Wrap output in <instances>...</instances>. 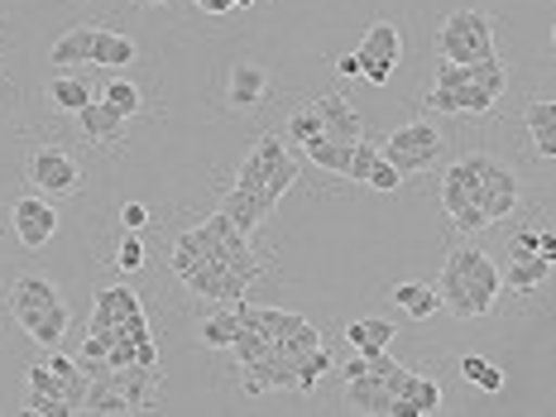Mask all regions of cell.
<instances>
[{"label": "cell", "instance_id": "836d02e7", "mask_svg": "<svg viewBox=\"0 0 556 417\" xmlns=\"http://www.w3.org/2000/svg\"><path fill=\"white\" fill-rule=\"evenodd\" d=\"M365 182H369V188H379V192H393V188H399V182H403V173L393 168L384 154H379V159H375V168H369V178H365Z\"/></svg>", "mask_w": 556, "mask_h": 417}, {"label": "cell", "instance_id": "ab89813d", "mask_svg": "<svg viewBox=\"0 0 556 417\" xmlns=\"http://www.w3.org/2000/svg\"><path fill=\"white\" fill-rule=\"evenodd\" d=\"M197 10H206V15H230L236 10V0H192Z\"/></svg>", "mask_w": 556, "mask_h": 417}, {"label": "cell", "instance_id": "cb8c5ba5", "mask_svg": "<svg viewBox=\"0 0 556 417\" xmlns=\"http://www.w3.org/2000/svg\"><path fill=\"white\" fill-rule=\"evenodd\" d=\"M135 58H139L135 39H125V34H115V29L97 34V53H91V63H97V67H130Z\"/></svg>", "mask_w": 556, "mask_h": 417}, {"label": "cell", "instance_id": "4fadbf2b", "mask_svg": "<svg viewBox=\"0 0 556 417\" xmlns=\"http://www.w3.org/2000/svg\"><path fill=\"white\" fill-rule=\"evenodd\" d=\"M264 91H269V73H264V67H254V63H236V67H230V83H226V101H230V106H240V111L260 106Z\"/></svg>", "mask_w": 556, "mask_h": 417}, {"label": "cell", "instance_id": "6da1fadb", "mask_svg": "<svg viewBox=\"0 0 556 417\" xmlns=\"http://www.w3.org/2000/svg\"><path fill=\"white\" fill-rule=\"evenodd\" d=\"M437 293H442V307L460 321H475L484 312H494L504 293V274L494 269V260L475 245H456L442 264V278H437Z\"/></svg>", "mask_w": 556, "mask_h": 417}, {"label": "cell", "instance_id": "1f68e13d", "mask_svg": "<svg viewBox=\"0 0 556 417\" xmlns=\"http://www.w3.org/2000/svg\"><path fill=\"white\" fill-rule=\"evenodd\" d=\"M375 159H379V144H369V139H355V154H351V168H345V178L365 182L369 168H375Z\"/></svg>", "mask_w": 556, "mask_h": 417}, {"label": "cell", "instance_id": "8d00e7d4", "mask_svg": "<svg viewBox=\"0 0 556 417\" xmlns=\"http://www.w3.org/2000/svg\"><path fill=\"white\" fill-rule=\"evenodd\" d=\"M518 254H538V230H514V240H508V260H518Z\"/></svg>", "mask_w": 556, "mask_h": 417}, {"label": "cell", "instance_id": "d6986e66", "mask_svg": "<svg viewBox=\"0 0 556 417\" xmlns=\"http://www.w3.org/2000/svg\"><path fill=\"white\" fill-rule=\"evenodd\" d=\"M77 121H83V135L97 139V144H111V139L125 135V115L111 106V101H87L83 111H77Z\"/></svg>", "mask_w": 556, "mask_h": 417}, {"label": "cell", "instance_id": "d590c367", "mask_svg": "<svg viewBox=\"0 0 556 417\" xmlns=\"http://www.w3.org/2000/svg\"><path fill=\"white\" fill-rule=\"evenodd\" d=\"M361 77L365 83H375V87H384L393 77V63H384V58H361Z\"/></svg>", "mask_w": 556, "mask_h": 417}, {"label": "cell", "instance_id": "ee69618b", "mask_svg": "<svg viewBox=\"0 0 556 417\" xmlns=\"http://www.w3.org/2000/svg\"><path fill=\"white\" fill-rule=\"evenodd\" d=\"M552 43H556V25H552Z\"/></svg>", "mask_w": 556, "mask_h": 417}, {"label": "cell", "instance_id": "60d3db41", "mask_svg": "<svg viewBox=\"0 0 556 417\" xmlns=\"http://www.w3.org/2000/svg\"><path fill=\"white\" fill-rule=\"evenodd\" d=\"M336 73L361 77V53H341V58H336Z\"/></svg>", "mask_w": 556, "mask_h": 417}, {"label": "cell", "instance_id": "4dcf8cb0", "mask_svg": "<svg viewBox=\"0 0 556 417\" xmlns=\"http://www.w3.org/2000/svg\"><path fill=\"white\" fill-rule=\"evenodd\" d=\"M101 101H111L115 111L130 121V115H139V106H144V97H139V87H130V83H111L106 91H101Z\"/></svg>", "mask_w": 556, "mask_h": 417}, {"label": "cell", "instance_id": "7402d4cb", "mask_svg": "<svg viewBox=\"0 0 556 417\" xmlns=\"http://www.w3.org/2000/svg\"><path fill=\"white\" fill-rule=\"evenodd\" d=\"M547 274H552V264L542 254H518V260H508L504 283H508V293H538L547 283Z\"/></svg>", "mask_w": 556, "mask_h": 417}, {"label": "cell", "instance_id": "8fae6325", "mask_svg": "<svg viewBox=\"0 0 556 417\" xmlns=\"http://www.w3.org/2000/svg\"><path fill=\"white\" fill-rule=\"evenodd\" d=\"M139 312H144V307H139V298L130 293V288H101L87 331H111V327H121V321L139 317Z\"/></svg>", "mask_w": 556, "mask_h": 417}, {"label": "cell", "instance_id": "d6a6232c", "mask_svg": "<svg viewBox=\"0 0 556 417\" xmlns=\"http://www.w3.org/2000/svg\"><path fill=\"white\" fill-rule=\"evenodd\" d=\"M25 413H34V417H73V408H67L63 399H49V393H34V389L25 399Z\"/></svg>", "mask_w": 556, "mask_h": 417}, {"label": "cell", "instance_id": "9a60e30c", "mask_svg": "<svg viewBox=\"0 0 556 417\" xmlns=\"http://www.w3.org/2000/svg\"><path fill=\"white\" fill-rule=\"evenodd\" d=\"M97 34L101 25H73L63 34V39L49 49V63L53 67H77V63H91V53H97Z\"/></svg>", "mask_w": 556, "mask_h": 417}, {"label": "cell", "instance_id": "9c48e42d", "mask_svg": "<svg viewBox=\"0 0 556 417\" xmlns=\"http://www.w3.org/2000/svg\"><path fill=\"white\" fill-rule=\"evenodd\" d=\"M494 101L500 97H494L490 87H475V83H456V87L432 83V91H427V106L442 115H484Z\"/></svg>", "mask_w": 556, "mask_h": 417}, {"label": "cell", "instance_id": "5bb4252c", "mask_svg": "<svg viewBox=\"0 0 556 417\" xmlns=\"http://www.w3.org/2000/svg\"><path fill=\"white\" fill-rule=\"evenodd\" d=\"M523 121H528L532 149H538L542 159H556V97H532Z\"/></svg>", "mask_w": 556, "mask_h": 417}, {"label": "cell", "instance_id": "8992f818", "mask_svg": "<svg viewBox=\"0 0 556 417\" xmlns=\"http://www.w3.org/2000/svg\"><path fill=\"white\" fill-rule=\"evenodd\" d=\"M29 182L39 192L49 197H63V192H77V182H83V168H77V159L67 154V149H39V154L29 159Z\"/></svg>", "mask_w": 556, "mask_h": 417}, {"label": "cell", "instance_id": "603a6c76", "mask_svg": "<svg viewBox=\"0 0 556 417\" xmlns=\"http://www.w3.org/2000/svg\"><path fill=\"white\" fill-rule=\"evenodd\" d=\"M303 154L312 159L317 168H331V173H345L351 168V154H355V144H345V139H331V135H317V139H307L303 144Z\"/></svg>", "mask_w": 556, "mask_h": 417}, {"label": "cell", "instance_id": "e575fe53", "mask_svg": "<svg viewBox=\"0 0 556 417\" xmlns=\"http://www.w3.org/2000/svg\"><path fill=\"white\" fill-rule=\"evenodd\" d=\"M115 264H121V269H139V264H144V245H139L135 230H125L121 250H115Z\"/></svg>", "mask_w": 556, "mask_h": 417}, {"label": "cell", "instance_id": "b9f144b4", "mask_svg": "<svg viewBox=\"0 0 556 417\" xmlns=\"http://www.w3.org/2000/svg\"><path fill=\"white\" fill-rule=\"evenodd\" d=\"M254 5V0H236V10H250Z\"/></svg>", "mask_w": 556, "mask_h": 417}, {"label": "cell", "instance_id": "5b68a950", "mask_svg": "<svg viewBox=\"0 0 556 417\" xmlns=\"http://www.w3.org/2000/svg\"><path fill=\"white\" fill-rule=\"evenodd\" d=\"M442 130H437L432 121H408V125H399L393 135H384V144H379V154L389 159L399 173H422V168H432V159L442 154Z\"/></svg>", "mask_w": 556, "mask_h": 417}, {"label": "cell", "instance_id": "484cf974", "mask_svg": "<svg viewBox=\"0 0 556 417\" xmlns=\"http://www.w3.org/2000/svg\"><path fill=\"white\" fill-rule=\"evenodd\" d=\"M49 101L58 111H73L77 115L87 101H97V97H91V87L83 83V77H53V83H49Z\"/></svg>", "mask_w": 556, "mask_h": 417}, {"label": "cell", "instance_id": "52a82bcc", "mask_svg": "<svg viewBox=\"0 0 556 417\" xmlns=\"http://www.w3.org/2000/svg\"><path fill=\"white\" fill-rule=\"evenodd\" d=\"M10 222H15V236L25 250H43L53 240L58 230V212L49 197H20L15 206H10Z\"/></svg>", "mask_w": 556, "mask_h": 417}, {"label": "cell", "instance_id": "44dd1931", "mask_svg": "<svg viewBox=\"0 0 556 417\" xmlns=\"http://www.w3.org/2000/svg\"><path fill=\"white\" fill-rule=\"evenodd\" d=\"M361 58H384V63L399 67L403 63V39H399V25L393 20H375V25L365 29V39H361V49H355Z\"/></svg>", "mask_w": 556, "mask_h": 417}, {"label": "cell", "instance_id": "74e56055", "mask_svg": "<svg viewBox=\"0 0 556 417\" xmlns=\"http://www.w3.org/2000/svg\"><path fill=\"white\" fill-rule=\"evenodd\" d=\"M144 222H149V206H144V202H125V206H121V226H125V230H139Z\"/></svg>", "mask_w": 556, "mask_h": 417}, {"label": "cell", "instance_id": "ba28073f", "mask_svg": "<svg viewBox=\"0 0 556 417\" xmlns=\"http://www.w3.org/2000/svg\"><path fill=\"white\" fill-rule=\"evenodd\" d=\"M480 178H484V212L490 222H504V216L518 212V173L494 154H480Z\"/></svg>", "mask_w": 556, "mask_h": 417}, {"label": "cell", "instance_id": "83f0119b", "mask_svg": "<svg viewBox=\"0 0 556 417\" xmlns=\"http://www.w3.org/2000/svg\"><path fill=\"white\" fill-rule=\"evenodd\" d=\"M327 369H336L327 345H312V351L298 355V393H312V389H317V379L327 375Z\"/></svg>", "mask_w": 556, "mask_h": 417}, {"label": "cell", "instance_id": "f35d334b", "mask_svg": "<svg viewBox=\"0 0 556 417\" xmlns=\"http://www.w3.org/2000/svg\"><path fill=\"white\" fill-rule=\"evenodd\" d=\"M538 254L547 264H556V226H547V230H538Z\"/></svg>", "mask_w": 556, "mask_h": 417}, {"label": "cell", "instance_id": "7bdbcfd3", "mask_svg": "<svg viewBox=\"0 0 556 417\" xmlns=\"http://www.w3.org/2000/svg\"><path fill=\"white\" fill-rule=\"evenodd\" d=\"M144 5H164V0H144Z\"/></svg>", "mask_w": 556, "mask_h": 417}, {"label": "cell", "instance_id": "ffe728a7", "mask_svg": "<svg viewBox=\"0 0 556 417\" xmlns=\"http://www.w3.org/2000/svg\"><path fill=\"white\" fill-rule=\"evenodd\" d=\"M389 298L399 303L403 312H408L413 321H427L432 312H442V293H437L432 283H417V278H408V283H393Z\"/></svg>", "mask_w": 556, "mask_h": 417}, {"label": "cell", "instance_id": "e0dca14e", "mask_svg": "<svg viewBox=\"0 0 556 417\" xmlns=\"http://www.w3.org/2000/svg\"><path fill=\"white\" fill-rule=\"evenodd\" d=\"M63 303L58 298V283L43 274H20L15 283H10V312H34V307H53Z\"/></svg>", "mask_w": 556, "mask_h": 417}, {"label": "cell", "instance_id": "30bf717a", "mask_svg": "<svg viewBox=\"0 0 556 417\" xmlns=\"http://www.w3.org/2000/svg\"><path fill=\"white\" fill-rule=\"evenodd\" d=\"M312 106H317V115H321V130H327L331 139H345V144H355V139L365 135V121L361 115H355V106L345 97H317L312 101Z\"/></svg>", "mask_w": 556, "mask_h": 417}, {"label": "cell", "instance_id": "f546056e", "mask_svg": "<svg viewBox=\"0 0 556 417\" xmlns=\"http://www.w3.org/2000/svg\"><path fill=\"white\" fill-rule=\"evenodd\" d=\"M317 135H327V130H321V115H317V106H303V111L288 115V139L307 144V139H317Z\"/></svg>", "mask_w": 556, "mask_h": 417}, {"label": "cell", "instance_id": "277c9868", "mask_svg": "<svg viewBox=\"0 0 556 417\" xmlns=\"http://www.w3.org/2000/svg\"><path fill=\"white\" fill-rule=\"evenodd\" d=\"M437 49L446 63H484L494 53V20L484 10H451L437 29Z\"/></svg>", "mask_w": 556, "mask_h": 417}, {"label": "cell", "instance_id": "f1b7e54d", "mask_svg": "<svg viewBox=\"0 0 556 417\" xmlns=\"http://www.w3.org/2000/svg\"><path fill=\"white\" fill-rule=\"evenodd\" d=\"M460 375H466L475 389H484V393H500L504 389V369L494 361H484V355H466V361H460Z\"/></svg>", "mask_w": 556, "mask_h": 417}, {"label": "cell", "instance_id": "3957f363", "mask_svg": "<svg viewBox=\"0 0 556 417\" xmlns=\"http://www.w3.org/2000/svg\"><path fill=\"white\" fill-rule=\"evenodd\" d=\"M442 206H446V216H451V222H456L460 230H484V226H494L490 212H484L480 154L456 159V164L442 173Z\"/></svg>", "mask_w": 556, "mask_h": 417}, {"label": "cell", "instance_id": "7a4b0ae2", "mask_svg": "<svg viewBox=\"0 0 556 417\" xmlns=\"http://www.w3.org/2000/svg\"><path fill=\"white\" fill-rule=\"evenodd\" d=\"M298 182V159L283 149V139L278 135H260V144L250 149V159L240 164L236 173V188L240 192H254L264 206H278V197H283L288 188Z\"/></svg>", "mask_w": 556, "mask_h": 417}, {"label": "cell", "instance_id": "ac0fdd59", "mask_svg": "<svg viewBox=\"0 0 556 417\" xmlns=\"http://www.w3.org/2000/svg\"><path fill=\"white\" fill-rule=\"evenodd\" d=\"M345 341H351L355 355H379V351H389V345H393V321H384V317H355V321H345Z\"/></svg>", "mask_w": 556, "mask_h": 417}, {"label": "cell", "instance_id": "d4e9b609", "mask_svg": "<svg viewBox=\"0 0 556 417\" xmlns=\"http://www.w3.org/2000/svg\"><path fill=\"white\" fill-rule=\"evenodd\" d=\"M399 399H408L417 413H437V408H442V384H437V379H427V375H403Z\"/></svg>", "mask_w": 556, "mask_h": 417}, {"label": "cell", "instance_id": "7c38bea8", "mask_svg": "<svg viewBox=\"0 0 556 417\" xmlns=\"http://www.w3.org/2000/svg\"><path fill=\"white\" fill-rule=\"evenodd\" d=\"M345 403L355 413H375V417H389L393 413V389L384 379L369 375V361H365V375L361 379H345Z\"/></svg>", "mask_w": 556, "mask_h": 417}, {"label": "cell", "instance_id": "2e32d148", "mask_svg": "<svg viewBox=\"0 0 556 417\" xmlns=\"http://www.w3.org/2000/svg\"><path fill=\"white\" fill-rule=\"evenodd\" d=\"M15 321L25 327L39 345H58L63 341V331H67V303H53V307H34V312H15Z\"/></svg>", "mask_w": 556, "mask_h": 417}, {"label": "cell", "instance_id": "4316f807", "mask_svg": "<svg viewBox=\"0 0 556 417\" xmlns=\"http://www.w3.org/2000/svg\"><path fill=\"white\" fill-rule=\"evenodd\" d=\"M236 331H240V317H236V312H216V317L202 321V331H197V336H202L206 351H230Z\"/></svg>", "mask_w": 556, "mask_h": 417}]
</instances>
